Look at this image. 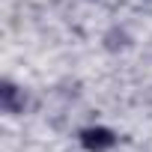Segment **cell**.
Returning a JSON list of instances; mask_svg holds the SVG:
<instances>
[{
  "label": "cell",
  "instance_id": "2",
  "mask_svg": "<svg viewBox=\"0 0 152 152\" xmlns=\"http://www.w3.org/2000/svg\"><path fill=\"white\" fill-rule=\"evenodd\" d=\"M0 99H3V110L6 113H18L21 107H24V99H21V93H18V87L15 84H3V90H0Z\"/></svg>",
  "mask_w": 152,
  "mask_h": 152
},
{
  "label": "cell",
  "instance_id": "1",
  "mask_svg": "<svg viewBox=\"0 0 152 152\" xmlns=\"http://www.w3.org/2000/svg\"><path fill=\"white\" fill-rule=\"evenodd\" d=\"M113 131H107V128H87L84 134H81V143H84V149H90V152H104V149H110L113 146Z\"/></svg>",
  "mask_w": 152,
  "mask_h": 152
}]
</instances>
